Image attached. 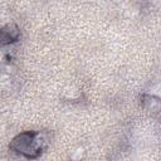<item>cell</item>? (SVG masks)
Instances as JSON below:
<instances>
[{
    "label": "cell",
    "mask_w": 161,
    "mask_h": 161,
    "mask_svg": "<svg viewBox=\"0 0 161 161\" xmlns=\"http://www.w3.org/2000/svg\"><path fill=\"white\" fill-rule=\"evenodd\" d=\"M50 136L45 131H24L10 141L9 151L20 157L35 160L48 148Z\"/></svg>",
    "instance_id": "cell-1"
},
{
    "label": "cell",
    "mask_w": 161,
    "mask_h": 161,
    "mask_svg": "<svg viewBox=\"0 0 161 161\" xmlns=\"http://www.w3.org/2000/svg\"><path fill=\"white\" fill-rule=\"evenodd\" d=\"M0 34H1V44L3 45L13 44L20 39V29L14 23H9V24L4 25L0 30Z\"/></svg>",
    "instance_id": "cell-2"
},
{
    "label": "cell",
    "mask_w": 161,
    "mask_h": 161,
    "mask_svg": "<svg viewBox=\"0 0 161 161\" xmlns=\"http://www.w3.org/2000/svg\"><path fill=\"white\" fill-rule=\"evenodd\" d=\"M142 107L150 112H160L161 111V98L156 96H150V94H143L141 98Z\"/></svg>",
    "instance_id": "cell-3"
}]
</instances>
